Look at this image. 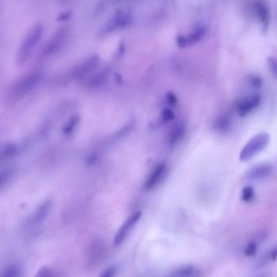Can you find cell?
Masks as SVG:
<instances>
[{
  "instance_id": "6da1fadb",
  "label": "cell",
  "mask_w": 277,
  "mask_h": 277,
  "mask_svg": "<svg viewBox=\"0 0 277 277\" xmlns=\"http://www.w3.org/2000/svg\"><path fill=\"white\" fill-rule=\"evenodd\" d=\"M43 79V73L39 71H34L22 76L17 80L9 90V95L12 99L20 100L38 87Z\"/></svg>"
},
{
  "instance_id": "7a4b0ae2",
  "label": "cell",
  "mask_w": 277,
  "mask_h": 277,
  "mask_svg": "<svg viewBox=\"0 0 277 277\" xmlns=\"http://www.w3.org/2000/svg\"><path fill=\"white\" fill-rule=\"evenodd\" d=\"M43 31V26L37 25L28 32L20 45L17 55V64L22 65L30 59L42 39Z\"/></svg>"
},
{
  "instance_id": "3957f363",
  "label": "cell",
  "mask_w": 277,
  "mask_h": 277,
  "mask_svg": "<svg viewBox=\"0 0 277 277\" xmlns=\"http://www.w3.org/2000/svg\"><path fill=\"white\" fill-rule=\"evenodd\" d=\"M270 136L266 132H261L252 137L241 149L239 159L241 161H250L268 146Z\"/></svg>"
},
{
  "instance_id": "277c9868",
  "label": "cell",
  "mask_w": 277,
  "mask_h": 277,
  "mask_svg": "<svg viewBox=\"0 0 277 277\" xmlns=\"http://www.w3.org/2000/svg\"><path fill=\"white\" fill-rule=\"evenodd\" d=\"M52 208L51 200H46L34 210L30 216H28L24 224L25 230L34 232L40 228L47 220Z\"/></svg>"
},
{
  "instance_id": "5b68a950",
  "label": "cell",
  "mask_w": 277,
  "mask_h": 277,
  "mask_svg": "<svg viewBox=\"0 0 277 277\" xmlns=\"http://www.w3.org/2000/svg\"><path fill=\"white\" fill-rule=\"evenodd\" d=\"M261 102L262 97L259 93L248 95L241 98L236 103L235 110L240 117H245L258 108L260 106Z\"/></svg>"
},
{
  "instance_id": "8992f818",
  "label": "cell",
  "mask_w": 277,
  "mask_h": 277,
  "mask_svg": "<svg viewBox=\"0 0 277 277\" xmlns=\"http://www.w3.org/2000/svg\"><path fill=\"white\" fill-rule=\"evenodd\" d=\"M140 217H141V212H136L127 218V220L123 223V225L120 227L115 235L114 241V245L115 246H118L123 243V241L127 237V235L129 234L131 228L136 225Z\"/></svg>"
},
{
  "instance_id": "52a82bcc",
  "label": "cell",
  "mask_w": 277,
  "mask_h": 277,
  "mask_svg": "<svg viewBox=\"0 0 277 277\" xmlns=\"http://www.w3.org/2000/svg\"><path fill=\"white\" fill-rule=\"evenodd\" d=\"M66 39H67V34L64 30H61L55 34V37L50 41V43L47 44V47L43 51V55L45 57H50L60 52V50L65 44Z\"/></svg>"
},
{
  "instance_id": "ba28073f",
  "label": "cell",
  "mask_w": 277,
  "mask_h": 277,
  "mask_svg": "<svg viewBox=\"0 0 277 277\" xmlns=\"http://www.w3.org/2000/svg\"><path fill=\"white\" fill-rule=\"evenodd\" d=\"M272 173V166L270 164H260L252 168L245 175L250 181H261L268 178Z\"/></svg>"
},
{
  "instance_id": "9c48e42d",
  "label": "cell",
  "mask_w": 277,
  "mask_h": 277,
  "mask_svg": "<svg viewBox=\"0 0 277 277\" xmlns=\"http://www.w3.org/2000/svg\"><path fill=\"white\" fill-rule=\"evenodd\" d=\"M165 171H166V166L165 164L161 163L157 165L148 175L144 184V188L149 190L156 187L163 178Z\"/></svg>"
},
{
  "instance_id": "30bf717a",
  "label": "cell",
  "mask_w": 277,
  "mask_h": 277,
  "mask_svg": "<svg viewBox=\"0 0 277 277\" xmlns=\"http://www.w3.org/2000/svg\"><path fill=\"white\" fill-rule=\"evenodd\" d=\"M131 17L129 13H126V12H119L109 23L108 26H107V31L112 32L114 30L126 27L131 23Z\"/></svg>"
},
{
  "instance_id": "8fae6325",
  "label": "cell",
  "mask_w": 277,
  "mask_h": 277,
  "mask_svg": "<svg viewBox=\"0 0 277 277\" xmlns=\"http://www.w3.org/2000/svg\"><path fill=\"white\" fill-rule=\"evenodd\" d=\"M206 33L204 26H198L192 34L187 37L179 36L178 38V46L181 47H186L189 45L194 44L200 40Z\"/></svg>"
},
{
  "instance_id": "7c38bea8",
  "label": "cell",
  "mask_w": 277,
  "mask_h": 277,
  "mask_svg": "<svg viewBox=\"0 0 277 277\" xmlns=\"http://www.w3.org/2000/svg\"><path fill=\"white\" fill-rule=\"evenodd\" d=\"M254 10L256 17L263 26H267L270 22V11L268 7L262 1L254 3Z\"/></svg>"
},
{
  "instance_id": "4fadbf2b",
  "label": "cell",
  "mask_w": 277,
  "mask_h": 277,
  "mask_svg": "<svg viewBox=\"0 0 277 277\" xmlns=\"http://www.w3.org/2000/svg\"><path fill=\"white\" fill-rule=\"evenodd\" d=\"M22 275H23L22 266L17 262L6 265L0 271V277H22Z\"/></svg>"
},
{
  "instance_id": "5bb4252c",
  "label": "cell",
  "mask_w": 277,
  "mask_h": 277,
  "mask_svg": "<svg viewBox=\"0 0 277 277\" xmlns=\"http://www.w3.org/2000/svg\"><path fill=\"white\" fill-rule=\"evenodd\" d=\"M97 64H98V59H96V58H92L91 60H88L85 64L81 66L78 69H76L74 74L76 78H82L84 76L88 74L89 72H91L93 68L97 66Z\"/></svg>"
},
{
  "instance_id": "9a60e30c",
  "label": "cell",
  "mask_w": 277,
  "mask_h": 277,
  "mask_svg": "<svg viewBox=\"0 0 277 277\" xmlns=\"http://www.w3.org/2000/svg\"><path fill=\"white\" fill-rule=\"evenodd\" d=\"M167 277H198V271L193 266H184L177 269Z\"/></svg>"
},
{
  "instance_id": "2e32d148",
  "label": "cell",
  "mask_w": 277,
  "mask_h": 277,
  "mask_svg": "<svg viewBox=\"0 0 277 277\" xmlns=\"http://www.w3.org/2000/svg\"><path fill=\"white\" fill-rule=\"evenodd\" d=\"M231 119L228 115L220 116L216 122V129L220 132H227L231 128Z\"/></svg>"
},
{
  "instance_id": "e0dca14e",
  "label": "cell",
  "mask_w": 277,
  "mask_h": 277,
  "mask_svg": "<svg viewBox=\"0 0 277 277\" xmlns=\"http://www.w3.org/2000/svg\"><path fill=\"white\" fill-rule=\"evenodd\" d=\"M17 148L13 144L5 145L0 148V162L13 157L17 153Z\"/></svg>"
},
{
  "instance_id": "ac0fdd59",
  "label": "cell",
  "mask_w": 277,
  "mask_h": 277,
  "mask_svg": "<svg viewBox=\"0 0 277 277\" xmlns=\"http://www.w3.org/2000/svg\"><path fill=\"white\" fill-rule=\"evenodd\" d=\"M277 259V245L275 247L266 252L264 255L262 256V258L258 261V266H263V265L268 263V262L275 261Z\"/></svg>"
},
{
  "instance_id": "d6986e66",
  "label": "cell",
  "mask_w": 277,
  "mask_h": 277,
  "mask_svg": "<svg viewBox=\"0 0 277 277\" xmlns=\"http://www.w3.org/2000/svg\"><path fill=\"white\" fill-rule=\"evenodd\" d=\"M183 132H184V128H183L182 125H177V127L170 132L169 137V144H176L177 141H178L182 138Z\"/></svg>"
},
{
  "instance_id": "ffe728a7",
  "label": "cell",
  "mask_w": 277,
  "mask_h": 277,
  "mask_svg": "<svg viewBox=\"0 0 277 277\" xmlns=\"http://www.w3.org/2000/svg\"><path fill=\"white\" fill-rule=\"evenodd\" d=\"M254 189L252 186H245L241 193V198L242 199V201L244 202H250L252 199H254Z\"/></svg>"
},
{
  "instance_id": "44dd1931",
  "label": "cell",
  "mask_w": 277,
  "mask_h": 277,
  "mask_svg": "<svg viewBox=\"0 0 277 277\" xmlns=\"http://www.w3.org/2000/svg\"><path fill=\"white\" fill-rule=\"evenodd\" d=\"M257 250H258V244L254 241H251L245 245V249H244V254L246 257H253L257 253Z\"/></svg>"
},
{
  "instance_id": "7402d4cb",
  "label": "cell",
  "mask_w": 277,
  "mask_h": 277,
  "mask_svg": "<svg viewBox=\"0 0 277 277\" xmlns=\"http://www.w3.org/2000/svg\"><path fill=\"white\" fill-rule=\"evenodd\" d=\"M248 82H249V85L250 87L254 88V89H260L263 85L262 79L261 78L260 76H257V75L250 76L248 79Z\"/></svg>"
},
{
  "instance_id": "603a6c76",
  "label": "cell",
  "mask_w": 277,
  "mask_h": 277,
  "mask_svg": "<svg viewBox=\"0 0 277 277\" xmlns=\"http://www.w3.org/2000/svg\"><path fill=\"white\" fill-rule=\"evenodd\" d=\"M35 277H56L53 270L49 266H43L38 270Z\"/></svg>"
},
{
  "instance_id": "cb8c5ba5",
  "label": "cell",
  "mask_w": 277,
  "mask_h": 277,
  "mask_svg": "<svg viewBox=\"0 0 277 277\" xmlns=\"http://www.w3.org/2000/svg\"><path fill=\"white\" fill-rule=\"evenodd\" d=\"M79 119L77 117H72L71 120L66 124L64 128V132L65 134L72 133L76 125L78 124Z\"/></svg>"
},
{
  "instance_id": "d4e9b609",
  "label": "cell",
  "mask_w": 277,
  "mask_h": 277,
  "mask_svg": "<svg viewBox=\"0 0 277 277\" xmlns=\"http://www.w3.org/2000/svg\"><path fill=\"white\" fill-rule=\"evenodd\" d=\"M117 271L118 270H117L116 266H111L108 268H106L99 277H115Z\"/></svg>"
},
{
  "instance_id": "484cf974",
  "label": "cell",
  "mask_w": 277,
  "mask_h": 277,
  "mask_svg": "<svg viewBox=\"0 0 277 277\" xmlns=\"http://www.w3.org/2000/svg\"><path fill=\"white\" fill-rule=\"evenodd\" d=\"M174 118V114L170 110H164L161 114V119L163 120L164 123H167L169 121L171 120Z\"/></svg>"
},
{
  "instance_id": "4316f807",
  "label": "cell",
  "mask_w": 277,
  "mask_h": 277,
  "mask_svg": "<svg viewBox=\"0 0 277 277\" xmlns=\"http://www.w3.org/2000/svg\"><path fill=\"white\" fill-rule=\"evenodd\" d=\"M269 67H270V69H271L273 74L277 76V60L270 59V60H269Z\"/></svg>"
},
{
  "instance_id": "83f0119b",
  "label": "cell",
  "mask_w": 277,
  "mask_h": 277,
  "mask_svg": "<svg viewBox=\"0 0 277 277\" xmlns=\"http://www.w3.org/2000/svg\"><path fill=\"white\" fill-rule=\"evenodd\" d=\"M9 178V174L5 172H0V186L4 185L7 179Z\"/></svg>"
},
{
  "instance_id": "f1b7e54d",
  "label": "cell",
  "mask_w": 277,
  "mask_h": 277,
  "mask_svg": "<svg viewBox=\"0 0 277 277\" xmlns=\"http://www.w3.org/2000/svg\"><path fill=\"white\" fill-rule=\"evenodd\" d=\"M260 277H266V276H260Z\"/></svg>"
}]
</instances>
